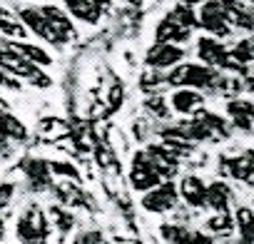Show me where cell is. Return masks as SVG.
I'll return each instance as SVG.
<instances>
[{
	"label": "cell",
	"mask_w": 254,
	"mask_h": 244,
	"mask_svg": "<svg viewBox=\"0 0 254 244\" xmlns=\"http://www.w3.org/2000/svg\"><path fill=\"white\" fill-rule=\"evenodd\" d=\"M167 15H170L175 23H180V25H185V28H190V30H194V28H197V13L192 10V5L180 3V5H175Z\"/></svg>",
	"instance_id": "obj_29"
},
{
	"label": "cell",
	"mask_w": 254,
	"mask_h": 244,
	"mask_svg": "<svg viewBox=\"0 0 254 244\" xmlns=\"http://www.w3.org/2000/svg\"><path fill=\"white\" fill-rule=\"evenodd\" d=\"M40 10H43L45 20L50 23V28L55 30V35L60 38L63 48L77 38V30H75L72 18H70V13H67V10H63V8H58V5H43Z\"/></svg>",
	"instance_id": "obj_15"
},
{
	"label": "cell",
	"mask_w": 254,
	"mask_h": 244,
	"mask_svg": "<svg viewBox=\"0 0 254 244\" xmlns=\"http://www.w3.org/2000/svg\"><path fill=\"white\" fill-rule=\"evenodd\" d=\"M127 180H130V187L140 194L155 189L157 184H162V175L157 172L155 162L150 160V155L145 150H137L130 160V172H127Z\"/></svg>",
	"instance_id": "obj_6"
},
{
	"label": "cell",
	"mask_w": 254,
	"mask_h": 244,
	"mask_svg": "<svg viewBox=\"0 0 254 244\" xmlns=\"http://www.w3.org/2000/svg\"><path fill=\"white\" fill-rule=\"evenodd\" d=\"M247 3H249V5H252V8H254V0H247Z\"/></svg>",
	"instance_id": "obj_38"
},
{
	"label": "cell",
	"mask_w": 254,
	"mask_h": 244,
	"mask_svg": "<svg viewBox=\"0 0 254 244\" xmlns=\"http://www.w3.org/2000/svg\"><path fill=\"white\" fill-rule=\"evenodd\" d=\"M252 207H254V197H252Z\"/></svg>",
	"instance_id": "obj_39"
},
{
	"label": "cell",
	"mask_w": 254,
	"mask_h": 244,
	"mask_svg": "<svg viewBox=\"0 0 254 244\" xmlns=\"http://www.w3.org/2000/svg\"><path fill=\"white\" fill-rule=\"evenodd\" d=\"M252 33H254V8H252Z\"/></svg>",
	"instance_id": "obj_37"
},
{
	"label": "cell",
	"mask_w": 254,
	"mask_h": 244,
	"mask_svg": "<svg viewBox=\"0 0 254 244\" xmlns=\"http://www.w3.org/2000/svg\"><path fill=\"white\" fill-rule=\"evenodd\" d=\"M15 234L23 244H48V239L53 234V224H50L48 212L40 204H28L18 219Z\"/></svg>",
	"instance_id": "obj_2"
},
{
	"label": "cell",
	"mask_w": 254,
	"mask_h": 244,
	"mask_svg": "<svg viewBox=\"0 0 254 244\" xmlns=\"http://www.w3.org/2000/svg\"><path fill=\"white\" fill-rule=\"evenodd\" d=\"M224 72L207 67L202 62H180L175 70L167 72V85L170 87H190V90H199V92H219Z\"/></svg>",
	"instance_id": "obj_1"
},
{
	"label": "cell",
	"mask_w": 254,
	"mask_h": 244,
	"mask_svg": "<svg viewBox=\"0 0 254 244\" xmlns=\"http://www.w3.org/2000/svg\"><path fill=\"white\" fill-rule=\"evenodd\" d=\"M0 70H5V72L20 77L23 82H30L33 87H40V90H48V87L53 85V80L43 72V67L28 62L25 58H20L10 45L0 50Z\"/></svg>",
	"instance_id": "obj_4"
},
{
	"label": "cell",
	"mask_w": 254,
	"mask_h": 244,
	"mask_svg": "<svg viewBox=\"0 0 254 244\" xmlns=\"http://www.w3.org/2000/svg\"><path fill=\"white\" fill-rule=\"evenodd\" d=\"M13 194V184H0V199H8Z\"/></svg>",
	"instance_id": "obj_34"
},
{
	"label": "cell",
	"mask_w": 254,
	"mask_h": 244,
	"mask_svg": "<svg viewBox=\"0 0 254 244\" xmlns=\"http://www.w3.org/2000/svg\"><path fill=\"white\" fill-rule=\"evenodd\" d=\"M20 170L25 172L28 184L35 192H45L48 187H53V172H50V165L48 162H43L38 157H30V160L20 162Z\"/></svg>",
	"instance_id": "obj_18"
},
{
	"label": "cell",
	"mask_w": 254,
	"mask_h": 244,
	"mask_svg": "<svg viewBox=\"0 0 254 244\" xmlns=\"http://www.w3.org/2000/svg\"><path fill=\"white\" fill-rule=\"evenodd\" d=\"M197 28H202L207 35H212L217 40H224V38H229L234 33L229 28L227 18H224V10H222L219 0H209V3L197 8Z\"/></svg>",
	"instance_id": "obj_7"
},
{
	"label": "cell",
	"mask_w": 254,
	"mask_h": 244,
	"mask_svg": "<svg viewBox=\"0 0 254 244\" xmlns=\"http://www.w3.org/2000/svg\"><path fill=\"white\" fill-rule=\"evenodd\" d=\"M232 214H234L237 244H254V207H249V204H237Z\"/></svg>",
	"instance_id": "obj_22"
},
{
	"label": "cell",
	"mask_w": 254,
	"mask_h": 244,
	"mask_svg": "<svg viewBox=\"0 0 254 244\" xmlns=\"http://www.w3.org/2000/svg\"><path fill=\"white\" fill-rule=\"evenodd\" d=\"M162 237L167 244H214V237H209L204 229H192V227H180V224H162Z\"/></svg>",
	"instance_id": "obj_16"
},
{
	"label": "cell",
	"mask_w": 254,
	"mask_h": 244,
	"mask_svg": "<svg viewBox=\"0 0 254 244\" xmlns=\"http://www.w3.org/2000/svg\"><path fill=\"white\" fill-rule=\"evenodd\" d=\"M177 189H180V199L187 209H207V182L202 175L187 172L177 180Z\"/></svg>",
	"instance_id": "obj_11"
},
{
	"label": "cell",
	"mask_w": 254,
	"mask_h": 244,
	"mask_svg": "<svg viewBox=\"0 0 254 244\" xmlns=\"http://www.w3.org/2000/svg\"><path fill=\"white\" fill-rule=\"evenodd\" d=\"M192 38V30L175 23L170 15H165L155 28V43H170V45H185Z\"/></svg>",
	"instance_id": "obj_21"
},
{
	"label": "cell",
	"mask_w": 254,
	"mask_h": 244,
	"mask_svg": "<svg viewBox=\"0 0 254 244\" xmlns=\"http://www.w3.org/2000/svg\"><path fill=\"white\" fill-rule=\"evenodd\" d=\"M207 105V95L199 90H190V87H177L170 95V107L175 115L180 117H194L197 112H202Z\"/></svg>",
	"instance_id": "obj_12"
},
{
	"label": "cell",
	"mask_w": 254,
	"mask_h": 244,
	"mask_svg": "<svg viewBox=\"0 0 254 244\" xmlns=\"http://www.w3.org/2000/svg\"><path fill=\"white\" fill-rule=\"evenodd\" d=\"M239 77H242V85H244V90L254 92V65H247V67H242Z\"/></svg>",
	"instance_id": "obj_33"
},
{
	"label": "cell",
	"mask_w": 254,
	"mask_h": 244,
	"mask_svg": "<svg viewBox=\"0 0 254 244\" xmlns=\"http://www.w3.org/2000/svg\"><path fill=\"white\" fill-rule=\"evenodd\" d=\"M0 85H3V87H8V90H13V92L23 90V82H20V77H15V75H10V72H5V70H0Z\"/></svg>",
	"instance_id": "obj_32"
},
{
	"label": "cell",
	"mask_w": 254,
	"mask_h": 244,
	"mask_svg": "<svg viewBox=\"0 0 254 244\" xmlns=\"http://www.w3.org/2000/svg\"><path fill=\"white\" fill-rule=\"evenodd\" d=\"M194 53H197V60H199L202 65H207V67H214V70H219V72H234V75L242 72V67L234 62L229 48H227L222 40L212 38V35L197 38Z\"/></svg>",
	"instance_id": "obj_3"
},
{
	"label": "cell",
	"mask_w": 254,
	"mask_h": 244,
	"mask_svg": "<svg viewBox=\"0 0 254 244\" xmlns=\"http://www.w3.org/2000/svg\"><path fill=\"white\" fill-rule=\"evenodd\" d=\"M234 204V192L229 187L227 180H212L207 182V209L212 214H222V212H229V207Z\"/></svg>",
	"instance_id": "obj_17"
},
{
	"label": "cell",
	"mask_w": 254,
	"mask_h": 244,
	"mask_svg": "<svg viewBox=\"0 0 254 244\" xmlns=\"http://www.w3.org/2000/svg\"><path fill=\"white\" fill-rule=\"evenodd\" d=\"M72 244H102V232L100 229H92V227H85L75 234Z\"/></svg>",
	"instance_id": "obj_31"
},
{
	"label": "cell",
	"mask_w": 254,
	"mask_h": 244,
	"mask_svg": "<svg viewBox=\"0 0 254 244\" xmlns=\"http://www.w3.org/2000/svg\"><path fill=\"white\" fill-rule=\"evenodd\" d=\"M25 140H28V130L23 122L15 115L0 110V157L10 155L13 142H25Z\"/></svg>",
	"instance_id": "obj_13"
},
{
	"label": "cell",
	"mask_w": 254,
	"mask_h": 244,
	"mask_svg": "<svg viewBox=\"0 0 254 244\" xmlns=\"http://www.w3.org/2000/svg\"><path fill=\"white\" fill-rule=\"evenodd\" d=\"M185 55H187V50H185L182 45L155 43V45L145 53V65H147L150 70L167 72V70H175L180 62H185Z\"/></svg>",
	"instance_id": "obj_9"
},
{
	"label": "cell",
	"mask_w": 254,
	"mask_h": 244,
	"mask_svg": "<svg viewBox=\"0 0 254 244\" xmlns=\"http://www.w3.org/2000/svg\"><path fill=\"white\" fill-rule=\"evenodd\" d=\"M20 58H25L28 62H33V65H38V67H50L53 65V55L45 50V48H40V45H33V43H25V40H20V43H8Z\"/></svg>",
	"instance_id": "obj_24"
},
{
	"label": "cell",
	"mask_w": 254,
	"mask_h": 244,
	"mask_svg": "<svg viewBox=\"0 0 254 244\" xmlns=\"http://www.w3.org/2000/svg\"><path fill=\"white\" fill-rule=\"evenodd\" d=\"M219 167L229 180L244 184L247 189H254V150H244L232 157H219Z\"/></svg>",
	"instance_id": "obj_8"
},
{
	"label": "cell",
	"mask_w": 254,
	"mask_h": 244,
	"mask_svg": "<svg viewBox=\"0 0 254 244\" xmlns=\"http://www.w3.org/2000/svg\"><path fill=\"white\" fill-rule=\"evenodd\" d=\"M219 3L232 30L252 33V8H247L244 0H219Z\"/></svg>",
	"instance_id": "obj_20"
},
{
	"label": "cell",
	"mask_w": 254,
	"mask_h": 244,
	"mask_svg": "<svg viewBox=\"0 0 254 244\" xmlns=\"http://www.w3.org/2000/svg\"><path fill=\"white\" fill-rule=\"evenodd\" d=\"M229 53H232V58H234V62H237L239 67L254 65V33H249L247 38L237 40V43L229 48Z\"/></svg>",
	"instance_id": "obj_27"
},
{
	"label": "cell",
	"mask_w": 254,
	"mask_h": 244,
	"mask_svg": "<svg viewBox=\"0 0 254 244\" xmlns=\"http://www.w3.org/2000/svg\"><path fill=\"white\" fill-rule=\"evenodd\" d=\"M150 115H155L157 120H170V115H172V107H170V100H165L160 92L157 95H150L147 100H145V105H142Z\"/></svg>",
	"instance_id": "obj_28"
},
{
	"label": "cell",
	"mask_w": 254,
	"mask_h": 244,
	"mask_svg": "<svg viewBox=\"0 0 254 244\" xmlns=\"http://www.w3.org/2000/svg\"><path fill=\"white\" fill-rule=\"evenodd\" d=\"M48 165H50V172L58 175V177H63V180H72V182H80V180H82L80 172H77V167H72L70 162L55 160V162H48Z\"/></svg>",
	"instance_id": "obj_30"
},
{
	"label": "cell",
	"mask_w": 254,
	"mask_h": 244,
	"mask_svg": "<svg viewBox=\"0 0 254 244\" xmlns=\"http://www.w3.org/2000/svg\"><path fill=\"white\" fill-rule=\"evenodd\" d=\"M48 217H50L53 229H58L60 242H63L72 229H75V214H72L70 209H65L63 204H53V207H50V212H48Z\"/></svg>",
	"instance_id": "obj_25"
},
{
	"label": "cell",
	"mask_w": 254,
	"mask_h": 244,
	"mask_svg": "<svg viewBox=\"0 0 254 244\" xmlns=\"http://www.w3.org/2000/svg\"><path fill=\"white\" fill-rule=\"evenodd\" d=\"M0 35L10 43H20L28 38V28L20 23V18L3 5H0Z\"/></svg>",
	"instance_id": "obj_23"
},
{
	"label": "cell",
	"mask_w": 254,
	"mask_h": 244,
	"mask_svg": "<svg viewBox=\"0 0 254 244\" xmlns=\"http://www.w3.org/2000/svg\"><path fill=\"white\" fill-rule=\"evenodd\" d=\"M70 18L85 23V25H97L102 18V0H63Z\"/></svg>",
	"instance_id": "obj_19"
},
{
	"label": "cell",
	"mask_w": 254,
	"mask_h": 244,
	"mask_svg": "<svg viewBox=\"0 0 254 244\" xmlns=\"http://www.w3.org/2000/svg\"><path fill=\"white\" fill-rule=\"evenodd\" d=\"M204 232L209 234V237H222V239H227V237H232L234 234V214L232 212H222V214H212L207 222H204Z\"/></svg>",
	"instance_id": "obj_26"
},
{
	"label": "cell",
	"mask_w": 254,
	"mask_h": 244,
	"mask_svg": "<svg viewBox=\"0 0 254 244\" xmlns=\"http://www.w3.org/2000/svg\"><path fill=\"white\" fill-rule=\"evenodd\" d=\"M3 239H5V224L0 222V242H3Z\"/></svg>",
	"instance_id": "obj_35"
},
{
	"label": "cell",
	"mask_w": 254,
	"mask_h": 244,
	"mask_svg": "<svg viewBox=\"0 0 254 244\" xmlns=\"http://www.w3.org/2000/svg\"><path fill=\"white\" fill-rule=\"evenodd\" d=\"M18 18H20V23H23L33 35H38L40 40H45V43H50V45H55V48H63L60 38L55 35V30L50 28V23L45 20V15H43L40 8H20V10H18Z\"/></svg>",
	"instance_id": "obj_14"
},
{
	"label": "cell",
	"mask_w": 254,
	"mask_h": 244,
	"mask_svg": "<svg viewBox=\"0 0 254 244\" xmlns=\"http://www.w3.org/2000/svg\"><path fill=\"white\" fill-rule=\"evenodd\" d=\"M8 43H10V40H5L3 35H0V50H3V48H8Z\"/></svg>",
	"instance_id": "obj_36"
},
{
	"label": "cell",
	"mask_w": 254,
	"mask_h": 244,
	"mask_svg": "<svg viewBox=\"0 0 254 244\" xmlns=\"http://www.w3.org/2000/svg\"><path fill=\"white\" fill-rule=\"evenodd\" d=\"M180 189H177V182L175 180H165L162 184H157L155 189L145 192L140 197V207L142 212L147 214H155V217H167V214H175L177 207H180Z\"/></svg>",
	"instance_id": "obj_5"
},
{
	"label": "cell",
	"mask_w": 254,
	"mask_h": 244,
	"mask_svg": "<svg viewBox=\"0 0 254 244\" xmlns=\"http://www.w3.org/2000/svg\"><path fill=\"white\" fill-rule=\"evenodd\" d=\"M224 117L229 127L242 135H254V102L247 97H234L224 102Z\"/></svg>",
	"instance_id": "obj_10"
}]
</instances>
